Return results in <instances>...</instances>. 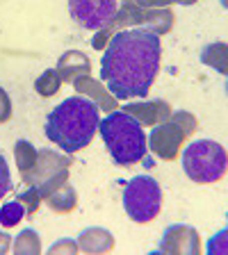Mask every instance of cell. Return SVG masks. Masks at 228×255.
<instances>
[{
  "label": "cell",
  "instance_id": "12",
  "mask_svg": "<svg viewBox=\"0 0 228 255\" xmlns=\"http://www.w3.org/2000/svg\"><path fill=\"white\" fill-rule=\"evenodd\" d=\"M57 71L62 75V82H73L75 78L80 75H89L91 71V62L85 53H80V50H69V53H64L57 62Z\"/></svg>",
  "mask_w": 228,
  "mask_h": 255
},
{
  "label": "cell",
  "instance_id": "15",
  "mask_svg": "<svg viewBox=\"0 0 228 255\" xmlns=\"http://www.w3.org/2000/svg\"><path fill=\"white\" fill-rule=\"evenodd\" d=\"M48 201V205L53 207L55 212H59V214H66V212H71L75 205H78V194H75V189L71 185H59L57 189L50 194V196L46 198Z\"/></svg>",
  "mask_w": 228,
  "mask_h": 255
},
{
  "label": "cell",
  "instance_id": "11",
  "mask_svg": "<svg viewBox=\"0 0 228 255\" xmlns=\"http://www.w3.org/2000/svg\"><path fill=\"white\" fill-rule=\"evenodd\" d=\"M123 112H128L130 117H135L139 123L144 126H158V123H165L171 114V107L165 101H151V103H133V105H126Z\"/></svg>",
  "mask_w": 228,
  "mask_h": 255
},
{
  "label": "cell",
  "instance_id": "18",
  "mask_svg": "<svg viewBox=\"0 0 228 255\" xmlns=\"http://www.w3.org/2000/svg\"><path fill=\"white\" fill-rule=\"evenodd\" d=\"M59 87H62V75H59L57 69L43 71L41 78L34 82V89H37L39 94L43 96V98H48V96H55L59 91Z\"/></svg>",
  "mask_w": 228,
  "mask_h": 255
},
{
  "label": "cell",
  "instance_id": "16",
  "mask_svg": "<svg viewBox=\"0 0 228 255\" xmlns=\"http://www.w3.org/2000/svg\"><path fill=\"white\" fill-rule=\"evenodd\" d=\"M201 62L210 64L213 69H217L219 73H226V43H213L206 46L201 53Z\"/></svg>",
  "mask_w": 228,
  "mask_h": 255
},
{
  "label": "cell",
  "instance_id": "10",
  "mask_svg": "<svg viewBox=\"0 0 228 255\" xmlns=\"http://www.w3.org/2000/svg\"><path fill=\"white\" fill-rule=\"evenodd\" d=\"M160 251L165 253H199V235L190 226H169L162 235Z\"/></svg>",
  "mask_w": 228,
  "mask_h": 255
},
{
  "label": "cell",
  "instance_id": "24",
  "mask_svg": "<svg viewBox=\"0 0 228 255\" xmlns=\"http://www.w3.org/2000/svg\"><path fill=\"white\" fill-rule=\"evenodd\" d=\"M9 117H11V101L7 96V91L0 89V123L9 121Z\"/></svg>",
  "mask_w": 228,
  "mask_h": 255
},
{
  "label": "cell",
  "instance_id": "17",
  "mask_svg": "<svg viewBox=\"0 0 228 255\" xmlns=\"http://www.w3.org/2000/svg\"><path fill=\"white\" fill-rule=\"evenodd\" d=\"M14 155H16V164H18V171H21V175L27 173V171L32 169V164L37 162V148H34L30 141H25V139L16 141Z\"/></svg>",
  "mask_w": 228,
  "mask_h": 255
},
{
  "label": "cell",
  "instance_id": "13",
  "mask_svg": "<svg viewBox=\"0 0 228 255\" xmlns=\"http://www.w3.org/2000/svg\"><path fill=\"white\" fill-rule=\"evenodd\" d=\"M71 85L75 87V91H80V94H87L91 98V101H96L98 105L103 107V110H117V98L110 94L107 89H103V85L98 82V80H94L91 75H80V78H75Z\"/></svg>",
  "mask_w": 228,
  "mask_h": 255
},
{
  "label": "cell",
  "instance_id": "26",
  "mask_svg": "<svg viewBox=\"0 0 228 255\" xmlns=\"http://www.w3.org/2000/svg\"><path fill=\"white\" fill-rule=\"evenodd\" d=\"M171 2H181V5H194L197 0H169V5H171Z\"/></svg>",
  "mask_w": 228,
  "mask_h": 255
},
{
  "label": "cell",
  "instance_id": "21",
  "mask_svg": "<svg viewBox=\"0 0 228 255\" xmlns=\"http://www.w3.org/2000/svg\"><path fill=\"white\" fill-rule=\"evenodd\" d=\"M16 201L23 205V210H25L27 217H32V214L39 210V205H41V196L37 194V189H34V187H27L23 194H18V198H16Z\"/></svg>",
  "mask_w": 228,
  "mask_h": 255
},
{
  "label": "cell",
  "instance_id": "14",
  "mask_svg": "<svg viewBox=\"0 0 228 255\" xmlns=\"http://www.w3.org/2000/svg\"><path fill=\"white\" fill-rule=\"evenodd\" d=\"M78 249L85 253H105L114 249V237L103 228H87L78 239Z\"/></svg>",
  "mask_w": 228,
  "mask_h": 255
},
{
  "label": "cell",
  "instance_id": "25",
  "mask_svg": "<svg viewBox=\"0 0 228 255\" xmlns=\"http://www.w3.org/2000/svg\"><path fill=\"white\" fill-rule=\"evenodd\" d=\"M9 244H11V237L5 233H0V253H7L9 251Z\"/></svg>",
  "mask_w": 228,
  "mask_h": 255
},
{
  "label": "cell",
  "instance_id": "3",
  "mask_svg": "<svg viewBox=\"0 0 228 255\" xmlns=\"http://www.w3.org/2000/svg\"><path fill=\"white\" fill-rule=\"evenodd\" d=\"M98 130L117 166H133L146 157L149 143H146L142 123L128 112H110L98 123Z\"/></svg>",
  "mask_w": 228,
  "mask_h": 255
},
{
  "label": "cell",
  "instance_id": "8",
  "mask_svg": "<svg viewBox=\"0 0 228 255\" xmlns=\"http://www.w3.org/2000/svg\"><path fill=\"white\" fill-rule=\"evenodd\" d=\"M69 11L87 30H103L117 16V0H69Z\"/></svg>",
  "mask_w": 228,
  "mask_h": 255
},
{
  "label": "cell",
  "instance_id": "19",
  "mask_svg": "<svg viewBox=\"0 0 228 255\" xmlns=\"http://www.w3.org/2000/svg\"><path fill=\"white\" fill-rule=\"evenodd\" d=\"M16 255H39L41 244H39V235L34 230H23L14 242Z\"/></svg>",
  "mask_w": 228,
  "mask_h": 255
},
{
  "label": "cell",
  "instance_id": "5",
  "mask_svg": "<svg viewBox=\"0 0 228 255\" xmlns=\"http://www.w3.org/2000/svg\"><path fill=\"white\" fill-rule=\"evenodd\" d=\"M123 25H146V30H153L155 34H162V32L171 30L174 14L169 9H162V7H139L135 5L133 0H126V7L121 11H117V16L112 18L110 25L103 27L98 32V37L94 39L96 50H103L105 41H110V34H114Z\"/></svg>",
  "mask_w": 228,
  "mask_h": 255
},
{
  "label": "cell",
  "instance_id": "9",
  "mask_svg": "<svg viewBox=\"0 0 228 255\" xmlns=\"http://www.w3.org/2000/svg\"><path fill=\"white\" fill-rule=\"evenodd\" d=\"M69 157L53 153V150H39L37 162L32 164V169L27 173H23V182L27 187L30 185H41V182H57L64 185L69 178Z\"/></svg>",
  "mask_w": 228,
  "mask_h": 255
},
{
  "label": "cell",
  "instance_id": "22",
  "mask_svg": "<svg viewBox=\"0 0 228 255\" xmlns=\"http://www.w3.org/2000/svg\"><path fill=\"white\" fill-rule=\"evenodd\" d=\"M11 189V175H9V166H7L5 157L0 155V198L5 196L7 191Z\"/></svg>",
  "mask_w": 228,
  "mask_h": 255
},
{
  "label": "cell",
  "instance_id": "23",
  "mask_svg": "<svg viewBox=\"0 0 228 255\" xmlns=\"http://www.w3.org/2000/svg\"><path fill=\"white\" fill-rule=\"evenodd\" d=\"M75 251H78V244H75L73 239H62V242H57V244L50 246V251H48V253L57 255V253H75Z\"/></svg>",
  "mask_w": 228,
  "mask_h": 255
},
{
  "label": "cell",
  "instance_id": "7",
  "mask_svg": "<svg viewBox=\"0 0 228 255\" xmlns=\"http://www.w3.org/2000/svg\"><path fill=\"white\" fill-rule=\"evenodd\" d=\"M194 130H197V119L192 117L190 112L169 114V119H167L165 123H158V126L151 130L149 148L153 150L158 157L171 162V159H176L183 141H185Z\"/></svg>",
  "mask_w": 228,
  "mask_h": 255
},
{
  "label": "cell",
  "instance_id": "6",
  "mask_svg": "<svg viewBox=\"0 0 228 255\" xmlns=\"http://www.w3.org/2000/svg\"><path fill=\"white\" fill-rule=\"evenodd\" d=\"M123 207L128 217L137 223H149L160 214L162 189L151 175H135L123 189Z\"/></svg>",
  "mask_w": 228,
  "mask_h": 255
},
{
  "label": "cell",
  "instance_id": "4",
  "mask_svg": "<svg viewBox=\"0 0 228 255\" xmlns=\"http://www.w3.org/2000/svg\"><path fill=\"white\" fill-rule=\"evenodd\" d=\"M183 169L199 185L219 182L226 173V148L213 139H197L183 150Z\"/></svg>",
  "mask_w": 228,
  "mask_h": 255
},
{
  "label": "cell",
  "instance_id": "1",
  "mask_svg": "<svg viewBox=\"0 0 228 255\" xmlns=\"http://www.w3.org/2000/svg\"><path fill=\"white\" fill-rule=\"evenodd\" d=\"M160 34L153 30H119L101 62V80L117 101L149 94L160 71Z\"/></svg>",
  "mask_w": 228,
  "mask_h": 255
},
{
  "label": "cell",
  "instance_id": "20",
  "mask_svg": "<svg viewBox=\"0 0 228 255\" xmlns=\"http://www.w3.org/2000/svg\"><path fill=\"white\" fill-rule=\"evenodd\" d=\"M23 217H25V210H23V205L18 201H9L0 207V223H2L5 228L18 226V221H21Z\"/></svg>",
  "mask_w": 228,
  "mask_h": 255
},
{
  "label": "cell",
  "instance_id": "2",
  "mask_svg": "<svg viewBox=\"0 0 228 255\" xmlns=\"http://www.w3.org/2000/svg\"><path fill=\"white\" fill-rule=\"evenodd\" d=\"M98 107L82 96H71L46 119V137L64 153H78L89 146L98 130Z\"/></svg>",
  "mask_w": 228,
  "mask_h": 255
}]
</instances>
